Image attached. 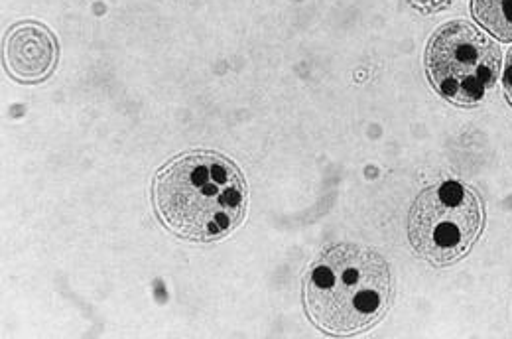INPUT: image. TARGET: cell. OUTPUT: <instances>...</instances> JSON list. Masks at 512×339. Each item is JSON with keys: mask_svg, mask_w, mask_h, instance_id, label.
Wrapping results in <instances>:
<instances>
[{"mask_svg": "<svg viewBox=\"0 0 512 339\" xmlns=\"http://www.w3.org/2000/svg\"><path fill=\"white\" fill-rule=\"evenodd\" d=\"M247 182L229 158L195 150L158 170L152 202L164 225L193 241H217L247 215Z\"/></svg>", "mask_w": 512, "mask_h": 339, "instance_id": "1", "label": "cell"}, {"mask_svg": "<svg viewBox=\"0 0 512 339\" xmlns=\"http://www.w3.org/2000/svg\"><path fill=\"white\" fill-rule=\"evenodd\" d=\"M392 300V272L371 247H327L304 280V306L314 326L331 336H353L383 320Z\"/></svg>", "mask_w": 512, "mask_h": 339, "instance_id": "2", "label": "cell"}, {"mask_svg": "<svg viewBox=\"0 0 512 339\" xmlns=\"http://www.w3.org/2000/svg\"><path fill=\"white\" fill-rule=\"evenodd\" d=\"M483 229V200L455 180L422 190L408 213V241L434 267H449L467 257Z\"/></svg>", "mask_w": 512, "mask_h": 339, "instance_id": "3", "label": "cell"}, {"mask_svg": "<svg viewBox=\"0 0 512 339\" xmlns=\"http://www.w3.org/2000/svg\"><path fill=\"white\" fill-rule=\"evenodd\" d=\"M501 71L497 44L465 20L440 26L426 48V73L432 87L461 107L479 105Z\"/></svg>", "mask_w": 512, "mask_h": 339, "instance_id": "4", "label": "cell"}, {"mask_svg": "<svg viewBox=\"0 0 512 339\" xmlns=\"http://www.w3.org/2000/svg\"><path fill=\"white\" fill-rule=\"evenodd\" d=\"M4 62L14 77L42 81L58 62V42L40 24H18L4 40Z\"/></svg>", "mask_w": 512, "mask_h": 339, "instance_id": "5", "label": "cell"}, {"mask_svg": "<svg viewBox=\"0 0 512 339\" xmlns=\"http://www.w3.org/2000/svg\"><path fill=\"white\" fill-rule=\"evenodd\" d=\"M475 20L501 42H512V0H471Z\"/></svg>", "mask_w": 512, "mask_h": 339, "instance_id": "6", "label": "cell"}, {"mask_svg": "<svg viewBox=\"0 0 512 339\" xmlns=\"http://www.w3.org/2000/svg\"><path fill=\"white\" fill-rule=\"evenodd\" d=\"M416 10L424 12V14H434L440 12L444 8H448L451 0H408Z\"/></svg>", "mask_w": 512, "mask_h": 339, "instance_id": "7", "label": "cell"}, {"mask_svg": "<svg viewBox=\"0 0 512 339\" xmlns=\"http://www.w3.org/2000/svg\"><path fill=\"white\" fill-rule=\"evenodd\" d=\"M503 87H505V93H507V99L512 105V48L507 56V66H505V75H503Z\"/></svg>", "mask_w": 512, "mask_h": 339, "instance_id": "8", "label": "cell"}]
</instances>
